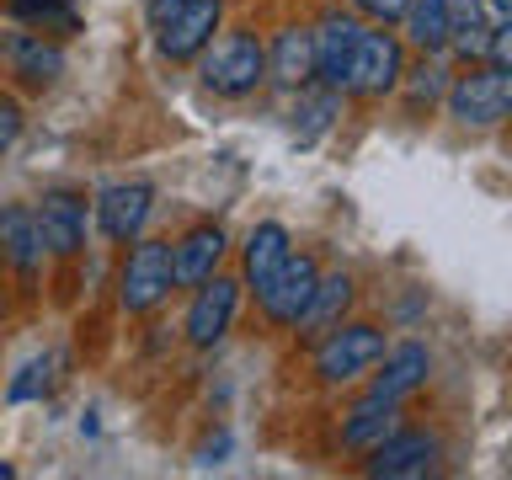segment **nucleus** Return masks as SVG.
<instances>
[{
	"instance_id": "nucleus-1",
	"label": "nucleus",
	"mask_w": 512,
	"mask_h": 480,
	"mask_svg": "<svg viewBox=\"0 0 512 480\" xmlns=\"http://www.w3.org/2000/svg\"><path fill=\"white\" fill-rule=\"evenodd\" d=\"M198 75L214 96L240 102V96H251L267 80V48L256 32H219V38L198 54Z\"/></svg>"
},
{
	"instance_id": "nucleus-2",
	"label": "nucleus",
	"mask_w": 512,
	"mask_h": 480,
	"mask_svg": "<svg viewBox=\"0 0 512 480\" xmlns=\"http://www.w3.org/2000/svg\"><path fill=\"white\" fill-rule=\"evenodd\" d=\"M176 267H171V240H128V256L118 267V304L128 315H150L171 299Z\"/></svg>"
},
{
	"instance_id": "nucleus-3",
	"label": "nucleus",
	"mask_w": 512,
	"mask_h": 480,
	"mask_svg": "<svg viewBox=\"0 0 512 480\" xmlns=\"http://www.w3.org/2000/svg\"><path fill=\"white\" fill-rule=\"evenodd\" d=\"M448 118L464 128H496L512 112V70L507 64H470V75H454L443 91Z\"/></svg>"
},
{
	"instance_id": "nucleus-4",
	"label": "nucleus",
	"mask_w": 512,
	"mask_h": 480,
	"mask_svg": "<svg viewBox=\"0 0 512 480\" xmlns=\"http://www.w3.org/2000/svg\"><path fill=\"white\" fill-rule=\"evenodd\" d=\"M384 352V331L368 320H336L326 336H315V374L320 384H352L363 374H374Z\"/></svg>"
},
{
	"instance_id": "nucleus-5",
	"label": "nucleus",
	"mask_w": 512,
	"mask_h": 480,
	"mask_svg": "<svg viewBox=\"0 0 512 480\" xmlns=\"http://www.w3.org/2000/svg\"><path fill=\"white\" fill-rule=\"evenodd\" d=\"M400 80H406V43L384 27H363V38L342 70V91L347 96H390Z\"/></svg>"
},
{
	"instance_id": "nucleus-6",
	"label": "nucleus",
	"mask_w": 512,
	"mask_h": 480,
	"mask_svg": "<svg viewBox=\"0 0 512 480\" xmlns=\"http://www.w3.org/2000/svg\"><path fill=\"white\" fill-rule=\"evenodd\" d=\"M438 459H443L438 432H427V427H390L374 448H368L363 470L384 475V480H422V475L438 470Z\"/></svg>"
},
{
	"instance_id": "nucleus-7",
	"label": "nucleus",
	"mask_w": 512,
	"mask_h": 480,
	"mask_svg": "<svg viewBox=\"0 0 512 480\" xmlns=\"http://www.w3.org/2000/svg\"><path fill=\"white\" fill-rule=\"evenodd\" d=\"M91 214H96L102 240L128 246V240L144 235V224H150V214H155V187L150 182H107L102 192H96Z\"/></svg>"
},
{
	"instance_id": "nucleus-8",
	"label": "nucleus",
	"mask_w": 512,
	"mask_h": 480,
	"mask_svg": "<svg viewBox=\"0 0 512 480\" xmlns=\"http://www.w3.org/2000/svg\"><path fill=\"white\" fill-rule=\"evenodd\" d=\"M219 27H224V0H187L182 11H171L166 22L155 27V48H160V59L187 64L214 43Z\"/></svg>"
},
{
	"instance_id": "nucleus-9",
	"label": "nucleus",
	"mask_w": 512,
	"mask_h": 480,
	"mask_svg": "<svg viewBox=\"0 0 512 480\" xmlns=\"http://www.w3.org/2000/svg\"><path fill=\"white\" fill-rule=\"evenodd\" d=\"M235 315H240V283L235 278H203L198 288H192V304H187V342L192 347H219L224 336H230L235 326Z\"/></svg>"
},
{
	"instance_id": "nucleus-10",
	"label": "nucleus",
	"mask_w": 512,
	"mask_h": 480,
	"mask_svg": "<svg viewBox=\"0 0 512 480\" xmlns=\"http://www.w3.org/2000/svg\"><path fill=\"white\" fill-rule=\"evenodd\" d=\"M32 224H38V240L48 256H75L86 246V198L70 187H48L32 203Z\"/></svg>"
},
{
	"instance_id": "nucleus-11",
	"label": "nucleus",
	"mask_w": 512,
	"mask_h": 480,
	"mask_svg": "<svg viewBox=\"0 0 512 480\" xmlns=\"http://www.w3.org/2000/svg\"><path fill=\"white\" fill-rule=\"evenodd\" d=\"M320 283V262L310 251H288V262L272 272V283L256 294V304H262V315L272 320V326H294V320L304 315V304H310Z\"/></svg>"
},
{
	"instance_id": "nucleus-12",
	"label": "nucleus",
	"mask_w": 512,
	"mask_h": 480,
	"mask_svg": "<svg viewBox=\"0 0 512 480\" xmlns=\"http://www.w3.org/2000/svg\"><path fill=\"white\" fill-rule=\"evenodd\" d=\"M358 38H363V16H352V11H326V16H320V27H310V43H315V86L342 91V70H347Z\"/></svg>"
},
{
	"instance_id": "nucleus-13",
	"label": "nucleus",
	"mask_w": 512,
	"mask_h": 480,
	"mask_svg": "<svg viewBox=\"0 0 512 480\" xmlns=\"http://www.w3.org/2000/svg\"><path fill=\"white\" fill-rule=\"evenodd\" d=\"M379 374H374V384H368V395H384V400H406V395H416L427 384V374H432V352L422 347V342H395V347H384L379 352Z\"/></svg>"
},
{
	"instance_id": "nucleus-14",
	"label": "nucleus",
	"mask_w": 512,
	"mask_h": 480,
	"mask_svg": "<svg viewBox=\"0 0 512 480\" xmlns=\"http://www.w3.org/2000/svg\"><path fill=\"white\" fill-rule=\"evenodd\" d=\"M224 251H230V235L219 224H192V230L171 246V267H176V288H198L203 278H214Z\"/></svg>"
},
{
	"instance_id": "nucleus-15",
	"label": "nucleus",
	"mask_w": 512,
	"mask_h": 480,
	"mask_svg": "<svg viewBox=\"0 0 512 480\" xmlns=\"http://www.w3.org/2000/svg\"><path fill=\"white\" fill-rule=\"evenodd\" d=\"M6 64H11V75L22 80V86L48 91L64 75V48L54 38H43V32H11L6 38Z\"/></svg>"
},
{
	"instance_id": "nucleus-16",
	"label": "nucleus",
	"mask_w": 512,
	"mask_h": 480,
	"mask_svg": "<svg viewBox=\"0 0 512 480\" xmlns=\"http://www.w3.org/2000/svg\"><path fill=\"white\" fill-rule=\"evenodd\" d=\"M288 251H294V240H288V230H283L278 219L251 224V235H246V256H240V288L262 294V288L272 283V272H278V267L288 262Z\"/></svg>"
},
{
	"instance_id": "nucleus-17",
	"label": "nucleus",
	"mask_w": 512,
	"mask_h": 480,
	"mask_svg": "<svg viewBox=\"0 0 512 480\" xmlns=\"http://www.w3.org/2000/svg\"><path fill=\"white\" fill-rule=\"evenodd\" d=\"M352 299H358V283H352V272H320V283H315L310 304H304V315L294 320V331L310 336V342H315V336H326L336 320H347Z\"/></svg>"
},
{
	"instance_id": "nucleus-18",
	"label": "nucleus",
	"mask_w": 512,
	"mask_h": 480,
	"mask_svg": "<svg viewBox=\"0 0 512 480\" xmlns=\"http://www.w3.org/2000/svg\"><path fill=\"white\" fill-rule=\"evenodd\" d=\"M267 75L278 80L283 91H299L315 80V43H310V27H283L267 48Z\"/></svg>"
},
{
	"instance_id": "nucleus-19",
	"label": "nucleus",
	"mask_w": 512,
	"mask_h": 480,
	"mask_svg": "<svg viewBox=\"0 0 512 480\" xmlns=\"http://www.w3.org/2000/svg\"><path fill=\"white\" fill-rule=\"evenodd\" d=\"M0 262L16 272H32L43 262V240L32 224V203H0Z\"/></svg>"
},
{
	"instance_id": "nucleus-20",
	"label": "nucleus",
	"mask_w": 512,
	"mask_h": 480,
	"mask_svg": "<svg viewBox=\"0 0 512 480\" xmlns=\"http://www.w3.org/2000/svg\"><path fill=\"white\" fill-rule=\"evenodd\" d=\"M395 416H400V400L363 395L358 406L342 416V448H347V454H368V448H374L384 432L395 427Z\"/></svg>"
},
{
	"instance_id": "nucleus-21",
	"label": "nucleus",
	"mask_w": 512,
	"mask_h": 480,
	"mask_svg": "<svg viewBox=\"0 0 512 480\" xmlns=\"http://www.w3.org/2000/svg\"><path fill=\"white\" fill-rule=\"evenodd\" d=\"M400 27H406V43H411L422 59L448 54V11H443V0H406Z\"/></svg>"
},
{
	"instance_id": "nucleus-22",
	"label": "nucleus",
	"mask_w": 512,
	"mask_h": 480,
	"mask_svg": "<svg viewBox=\"0 0 512 480\" xmlns=\"http://www.w3.org/2000/svg\"><path fill=\"white\" fill-rule=\"evenodd\" d=\"M336 112H342V91H331V86L315 91V80H310V86H299V112H294L299 144H315L336 123Z\"/></svg>"
},
{
	"instance_id": "nucleus-23",
	"label": "nucleus",
	"mask_w": 512,
	"mask_h": 480,
	"mask_svg": "<svg viewBox=\"0 0 512 480\" xmlns=\"http://www.w3.org/2000/svg\"><path fill=\"white\" fill-rule=\"evenodd\" d=\"M16 16L32 22L38 32H48V38H70V32H80V11L70 6V0H16Z\"/></svg>"
},
{
	"instance_id": "nucleus-24",
	"label": "nucleus",
	"mask_w": 512,
	"mask_h": 480,
	"mask_svg": "<svg viewBox=\"0 0 512 480\" xmlns=\"http://www.w3.org/2000/svg\"><path fill=\"white\" fill-rule=\"evenodd\" d=\"M48 384H54V352H32V358L16 368V379L6 384L11 406H27V400H43Z\"/></svg>"
},
{
	"instance_id": "nucleus-25",
	"label": "nucleus",
	"mask_w": 512,
	"mask_h": 480,
	"mask_svg": "<svg viewBox=\"0 0 512 480\" xmlns=\"http://www.w3.org/2000/svg\"><path fill=\"white\" fill-rule=\"evenodd\" d=\"M22 128H27V112H22V102H16L11 91H0V155H11V150H16Z\"/></svg>"
},
{
	"instance_id": "nucleus-26",
	"label": "nucleus",
	"mask_w": 512,
	"mask_h": 480,
	"mask_svg": "<svg viewBox=\"0 0 512 480\" xmlns=\"http://www.w3.org/2000/svg\"><path fill=\"white\" fill-rule=\"evenodd\" d=\"M448 91V70L438 64V54H432V64H422L416 70V80H411V102L422 107V102H438V96Z\"/></svg>"
},
{
	"instance_id": "nucleus-27",
	"label": "nucleus",
	"mask_w": 512,
	"mask_h": 480,
	"mask_svg": "<svg viewBox=\"0 0 512 480\" xmlns=\"http://www.w3.org/2000/svg\"><path fill=\"white\" fill-rule=\"evenodd\" d=\"M347 6H352V16H363L374 27H395L406 16V0H347Z\"/></svg>"
},
{
	"instance_id": "nucleus-28",
	"label": "nucleus",
	"mask_w": 512,
	"mask_h": 480,
	"mask_svg": "<svg viewBox=\"0 0 512 480\" xmlns=\"http://www.w3.org/2000/svg\"><path fill=\"white\" fill-rule=\"evenodd\" d=\"M182 6H187V0H150V27H160L171 11H182Z\"/></svg>"
},
{
	"instance_id": "nucleus-29",
	"label": "nucleus",
	"mask_w": 512,
	"mask_h": 480,
	"mask_svg": "<svg viewBox=\"0 0 512 480\" xmlns=\"http://www.w3.org/2000/svg\"><path fill=\"white\" fill-rule=\"evenodd\" d=\"M224 448H230V438H214V443H208L203 454H198V464H219V454H224Z\"/></svg>"
},
{
	"instance_id": "nucleus-30",
	"label": "nucleus",
	"mask_w": 512,
	"mask_h": 480,
	"mask_svg": "<svg viewBox=\"0 0 512 480\" xmlns=\"http://www.w3.org/2000/svg\"><path fill=\"white\" fill-rule=\"evenodd\" d=\"M11 475H16V470H11V464H0V480H11Z\"/></svg>"
}]
</instances>
